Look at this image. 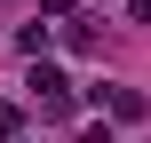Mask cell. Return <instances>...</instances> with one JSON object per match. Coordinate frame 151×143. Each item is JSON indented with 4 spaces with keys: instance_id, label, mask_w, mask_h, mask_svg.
<instances>
[{
    "instance_id": "obj_4",
    "label": "cell",
    "mask_w": 151,
    "mask_h": 143,
    "mask_svg": "<svg viewBox=\"0 0 151 143\" xmlns=\"http://www.w3.org/2000/svg\"><path fill=\"white\" fill-rule=\"evenodd\" d=\"M127 16H135V24H151V0H127Z\"/></svg>"
},
{
    "instance_id": "obj_3",
    "label": "cell",
    "mask_w": 151,
    "mask_h": 143,
    "mask_svg": "<svg viewBox=\"0 0 151 143\" xmlns=\"http://www.w3.org/2000/svg\"><path fill=\"white\" fill-rule=\"evenodd\" d=\"M0 135H8V143L24 135V111H16V103H0Z\"/></svg>"
},
{
    "instance_id": "obj_5",
    "label": "cell",
    "mask_w": 151,
    "mask_h": 143,
    "mask_svg": "<svg viewBox=\"0 0 151 143\" xmlns=\"http://www.w3.org/2000/svg\"><path fill=\"white\" fill-rule=\"evenodd\" d=\"M80 143H111V135H104V127H80Z\"/></svg>"
},
{
    "instance_id": "obj_1",
    "label": "cell",
    "mask_w": 151,
    "mask_h": 143,
    "mask_svg": "<svg viewBox=\"0 0 151 143\" xmlns=\"http://www.w3.org/2000/svg\"><path fill=\"white\" fill-rule=\"evenodd\" d=\"M32 103H40V119H48V127H64V119L80 111V96H72V80H64L56 64H40V72H32Z\"/></svg>"
},
{
    "instance_id": "obj_2",
    "label": "cell",
    "mask_w": 151,
    "mask_h": 143,
    "mask_svg": "<svg viewBox=\"0 0 151 143\" xmlns=\"http://www.w3.org/2000/svg\"><path fill=\"white\" fill-rule=\"evenodd\" d=\"M96 103H111V119H143V96L135 88H96Z\"/></svg>"
}]
</instances>
